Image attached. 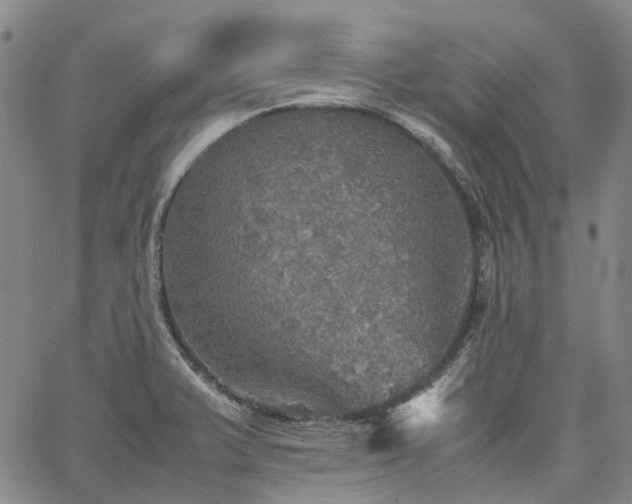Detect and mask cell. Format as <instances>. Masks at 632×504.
Returning a JSON list of instances; mask_svg holds the SVG:
<instances>
[{
	"instance_id": "1",
	"label": "cell",
	"mask_w": 632,
	"mask_h": 504,
	"mask_svg": "<svg viewBox=\"0 0 632 504\" xmlns=\"http://www.w3.org/2000/svg\"><path fill=\"white\" fill-rule=\"evenodd\" d=\"M448 383L447 378L440 379L399 406L394 413L395 420L401 426L414 430L434 425L441 417Z\"/></svg>"
}]
</instances>
